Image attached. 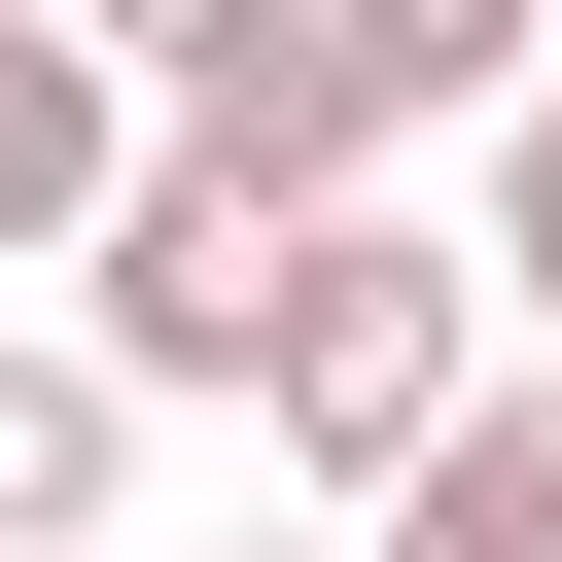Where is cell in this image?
<instances>
[{
  "instance_id": "3957f363",
  "label": "cell",
  "mask_w": 562,
  "mask_h": 562,
  "mask_svg": "<svg viewBox=\"0 0 562 562\" xmlns=\"http://www.w3.org/2000/svg\"><path fill=\"white\" fill-rule=\"evenodd\" d=\"M140 140H176V105H140L70 0H0V281H70V246L140 211Z\"/></svg>"
},
{
  "instance_id": "7a4b0ae2",
  "label": "cell",
  "mask_w": 562,
  "mask_h": 562,
  "mask_svg": "<svg viewBox=\"0 0 562 562\" xmlns=\"http://www.w3.org/2000/svg\"><path fill=\"white\" fill-rule=\"evenodd\" d=\"M316 246H351V211H281V176L140 140V211L70 246V351H105L140 422H281V316H316Z\"/></svg>"
},
{
  "instance_id": "52a82bcc",
  "label": "cell",
  "mask_w": 562,
  "mask_h": 562,
  "mask_svg": "<svg viewBox=\"0 0 562 562\" xmlns=\"http://www.w3.org/2000/svg\"><path fill=\"white\" fill-rule=\"evenodd\" d=\"M492 316H527V351H562V105H527V140H492Z\"/></svg>"
},
{
  "instance_id": "6da1fadb",
  "label": "cell",
  "mask_w": 562,
  "mask_h": 562,
  "mask_svg": "<svg viewBox=\"0 0 562 562\" xmlns=\"http://www.w3.org/2000/svg\"><path fill=\"white\" fill-rule=\"evenodd\" d=\"M492 386H527V316H492V246H422V211H351V246H316V316H281V492H316V527H386V492H422V457H457Z\"/></svg>"
},
{
  "instance_id": "9c48e42d",
  "label": "cell",
  "mask_w": 562,
  "mask_h": 562,
  "mask_svg": "<svg viewBox=\"0 0 562 562\" xmlns=\"http://www.w3.org/2000/svg\"><path fill=\"white\" fill-rule=\"evenodd\" d=\"M246 562H386V527H246Z\"/></svg>"
},
{
  "instance_id": "ba28073f",
  "label": "cell",
  "mask_w": 562,
  "mask_h": 562,
  "mask_svg": "<svg viewBox=\"0 0 562 562\" xmlns=\"http://www.w3.org/2000/svg\"><path fill=\"white\" fill-rule=\"evenodd\" d=\"M70 35H105L140 105H176V70H211V35H281V0H70Z\"/></svg>"
},
{
  "instance_id": "8992f818",
  "label": "cell",
  "mask_w": 562,
  "mask_h": 562,
  "mask_svg": "<svg viewBox=\"0 0 562 562\" xmlns=\"http://www.w3.org/2000/svg\"><path fill=\"white\" fill-rule=\"evenodd\" d=\"M386 562H562V351H527V386H492V422L386 492Z\"/></svg>"
},
{
  "instance_id": "277c9868",
  "label": "cell",
  "mask_w": 562,
  "mask_h": 562,
  "mask_svg": "<svg viewBox=\"0 0 562 562\" xmlns=\"http://www.w3.org/2000/svg\"><path fill=\"white\" fill-rule=\"evenodd\" d=\"M105 527H140V386L70 316H0V562H105Z\"/></svg>"
},
{
  "instance_id": "5b68a950",
  "label": "cell",
  "mask_w": 562,
  "mask_h": 562,
  "mask_svg": "<svg viewBox=\"0 0 562 562\" xmlns=\"http://www.w3.org/2000/svg\"><path fill=\"white\" fill-rule=\"evenodd\" d=\"M316 35H351L386 140H527V105H562V0H316Z\"/></svg>"
}]
</instances>
